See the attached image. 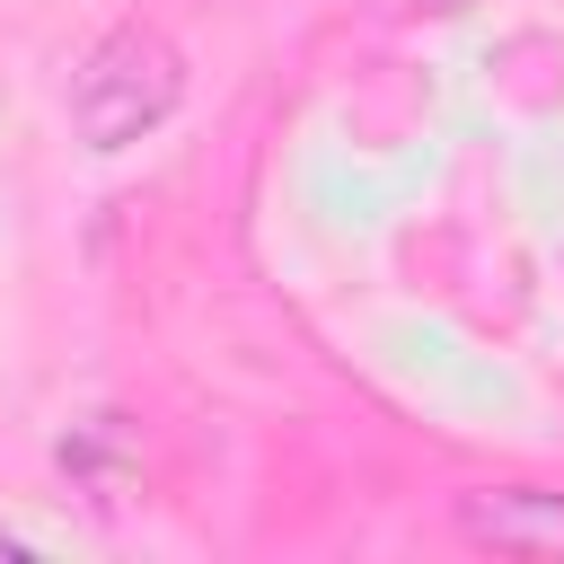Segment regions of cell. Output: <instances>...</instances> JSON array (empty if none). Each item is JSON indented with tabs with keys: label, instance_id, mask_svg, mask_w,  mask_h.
I'll return each instance as SVG.
<instances>
[{
	"label": "cell",
	"instance_id": "3957f363",
	"mask_svg": "<svg viewBox=\"0 0 564 564\" xmlns=\"http://www.w3.org/2000/svg\"><path fill=\"white\" fill-rule=\"evenodd\" d=\"M62 476L97 502V511H115L132 485H141V458H132V432H123V414H88V423H70L62 432Z\"/></svg>",
	"mask_w": 564,
	"mask_h": 564
},
{
	"label": "cell",
	"instance_id": "6da1fadb",
	"mask_svg": "<svg viewBox=\"0 0 564 564\" xmlns=\"http://www.w3.org/2000/svg\"><path fill=\"white\" fill-rule=\"evenodd\" d=\"M176 97H185V53H176L150 18H123V26H106V35L79 53V70H70V132H79L88 150H123V141L159 132V123L176 115Z\"/></svg>",
	"mask_w": 564,
	"mask_h": 564
},
{
	"label": "cell",
	"instance_id": "7a4b0ae2",
	"mask_svg": "<svg viewBox=\"0 0 564 564\" xmlns=\"http://www.w3.org/2000/svg\"><path fill=\"white\" fill-rule=\"evenodd\" d=\"M458 538L494 555H564V494L555 485H476L458 494Z\"/></svg>",
	"mask_w": 564,
	"mask_h": 564
}]
</instances>
